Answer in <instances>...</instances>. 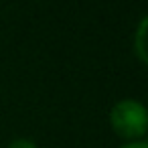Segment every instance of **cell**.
Listing matches in <instances>:
<instances>
[{
	"instance_id": "obj_4",
	"label": "cell",
	"mask_w": 148,
	"mask_h": 148,
	"mask_svg": "<svg viewBox=\"0 0 148 148\" xmlns=\"http://www.w3.org/2000/svg\"><path fill=\"white\" fill-rule=\"evenodd\" d=\"M122 148H148V144H146V142H142V140H138V142H130V144H124Z\"/></svg>"
},
{
	"instance_id": "obj_1",
	"label": "cell",
	"mask_w": 148,
	"mask_h": 148,
	"mask_svg": "<svg viewBox=\"0 0 148 148\" xmlns=\"http://www.w3.org/2000/svg\"><path fill=\"white\" fill-rule=\"evenodd\" d=\"M110 124H112V130L122 138H128V140L142 138L148 128L146 108L136 99H122L112 108Z\"/></svg>"
},
{
	"instance_id": "obj_2",
	"label": "cell",
	"mask_w": 148,
	"mask_h": 148,
	"mask_svg": "<svg viewBox=\"0 0 148 148\" xmlns=\"http://www.w3.org/2000/svg\"><path fill=\"white\" fill-rule=\"evenodd\" d=\"M144 35H146V18L140 21L138 27V35H136V53L140 57L142 63H146V47H144Z\"/></svg>"
},
{
	"instance_id": "obj_3",
	"label": "cell",
	"mask_w": 148,
	"mask_h": 148,
	"mask_svg": "<svg viewBox=\"0 0 148 148\" xmlns=\"http://www.w3.org/2000/svg\"><path fill=\"white\" fill-rule=\"evenodd\" d=\"M8 148H37V144L33 140H27V138H18V140H12L8 144Z\"/></svg>"
}]
</instances>
